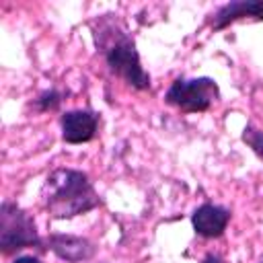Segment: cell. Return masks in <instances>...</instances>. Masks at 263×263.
Segmentation results:
<instances>
[{
    "label": "cell",
    "mask_w": 263,
    "mask_h": 263,
    "mask_svg": "<svg viewBox=\"0 0 263 263\" xmlns=\"http://www.w3.org/2000/svg\"><path fill=\"white\" fill-rule=\"evenodd\" d=\"M115 16L117 14H103L90 25L95 45L113 76L136 90H150L152 80L140 62L136 41Z\"/></svg>",
    "instance_id": "cell-1"
},
{
    "label": "cell",
    "mask_w": 263,
    "mask_h": 263,
    "mask_svg": "<svg viewBox=\"0 0 263 263\" xmlns=\"http://www.w3.org/2000/svg\"><path fill=\"white\" fill-rule=\"evenodd\" d=\"M103 203L84 171L58 166L41 185V205L51 220H72Z\"/></svg>",
    "instance_id": "cell-2"
},
{
    "label": "cell",
    "mask_w": 263,
    "mask_h": 263,
    "mask_svg": "<svg viewBox=\"0 0 263 263\" xmlns=\"http://www.w3.org/2000/svg\"><path fill=\"white\" fill-rule=\"evenodd\" d=\"M23 249L45 251V240L37 232V224L18 203L4 199L0 203V253L12 255Z\"/></svg>",
    "instance_id": "cell-3"
},
{
    "label": "cell",
    "mask_w": 263,
    "mask_h": 263,
    "mask_svg": "<svg viewBox=\"0 0 263 263\" xmlns=\"http://www.w3.org/2000/svg\"><path fill=\"white\" fill-rule=\"evenodd\" d=\"M220 99V86L210 76L175 78L164 92V103L183 113H205Z\"/></svg>",
    "instance_id": "cell-4"
},
{
    "label": "cell",
    "mask_w": 263,
    "mask_h": 263,
    "mask_svg": "<svg viewBox=\"0 0 263 263\" xmlns=\"http://www.w3.org/2000/svg\"><path fill=\"white\" fill-rule=\"evenodd\" d=\"M101 115L92 109H72L62 113L60 127H62V140L66 144H86L95 140L99 132Z\"/></svg>",
    "instance_id": "cell-5"
},
{
    "label": "cell",
    "mask_w": 263,
    "mask_h": 263,
    "mask_svg": "<svg viewBox=\"0 0 263 263\" xmlns=\"http://www.w3.org/2000/svg\"><path fill=\"white\" fill-rule=\"evenodd\" d=\"M45 247L66 263H84L97 255V245L92 240H88L86 236L64 234V232L49 234L45 238Z\"/></svg>",
    "instance_id": "cell-6"
},
{
    "label": "cell",
    "mask_w": 263,
    "mask_h": 263,
    "mask_svg": "<svg viewBox=\"0 0 263 263\" xmlns=\"http://www.w3.org/2000/svg\"><path fill=\"white\" fill-rule=\"evenodd\" d=\"M242 18H253V21H263V0H232L222 6H218L210 16L208 25L212 31H222L230 27L236 21Z\"/></svg>",
    "instance_id": "cell-7"
},
{
    "label": "cell",
    "mask_w": 263,
    "mask_h": 263,
    "mask_svg": "<svg viewBox=\"0 0 263 263\" xmlns=\"http://www.w3.org/2000/svg\"><path fill=\"white\" fill-rule=\"evenodd\" d=\"M232 218V212L218 203H201L191 214V226L197 236L203 238H220L226 232V226Z\"/></svg>",
    "instance_id": "cell-8"
},
{
    "label": "cell",
    "mask_w": 263,
    "mask_h": 263,
    "mask_svg": "<svg viewBox=\"0 0 263 263\" xmlns=\"http://www.w3.org/2000/svg\"><path fill=\"white\" fill-rule=\"evenodd\" d=\"M66 95H68V92L58 90V88H45V90H41V92H39V95L29 103V107H31L35 113H49V111H58Z\"/></svg>",
    "instance_id": "cell-9"
},
{
    "label": "cell",
    "mask_w": 263,
    "mask_h": 263,
    "mask_svg": "<svg viewBox=\"0 0 263 263\" xmlns=\"http://www.w3.org/2000/svg\"><path fill=\"white\" fill-rule=\"evenodd\" d=\"M240 140L263 160V132H261L259 127H255L253 123H247V125L242 127Z\"/></svg>",
    "instance_id": "cell-10"
},
{
    "label": "cell",
    "mask_w": 263,
    "mask_h": 263,
    "mask_svg": "<svg viewBox=\"0 0 263 263\" xmlns=\"http://www.w3.org/2000/svg\"><path fill=\"white\" fill-rule=\"evenodd\" d=\"M201 263H228L222 255H218V253H208L203 259H201Z\"/></svg>",
    "instance_id": "cell-11"
},
{
    "label": "cell",
    "mask_w": 263,
    "mask_h": 263,
    "mask_svg": "<svg viewBox=\"0 0 263 263\" xmlns=\"http://www.w3.org/2000/svg\"><path fill=\"white\" fill-rule=\"evenodd\" d=\"M12 263H43L39 257H33V255H21V257H16Z\"/></svg>",
    "instance_id": "cell-12"
},
{
    "label": "cell",
    "mask_w": 263,
    "mask_h": 263,
    "mask_svg": "<svg viewBox=\"0 0 263 263\" xmlns=\"http://www.w3.org/2000/svg\"><path fill=\"white\" fill-rule=\"evenodd\" d=\"M259 263H263V257H261V259H259Z\"/></svg>",
    "instance_id": "cell-13"
}]
</instances>
